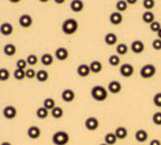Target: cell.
<instances>
[{
    "label": "cell",
    "instance_id": "obj_1",
    "mask_svg": "<svg viewBox=\"0 0 161 145\" xmlns=\"http://www.w3.org/2000/svg\"><path fill=\"white\" fill-rule=\"evenodd\" d=\"M90 96L96 102H104L108 98V89L102 85H95L91 88Z\"/></svg>",
    "mask_w": 161,
    "mask_h": 145
},
{
    "label": "cell",
    "instance_id": "obj_2",
    "mask_svg": "<svg viewBox=\"0 0 161 145\" xmlns=\"http://www.w3.org/2000/svg\"><path fill=\"white\" fill-rule=\"evenodd\" d=\"M79 27L78 21L75 18H67L63 21L61 29L62 32L66 35H73L77 32Z\"/></svg>",
    "mask_w": 161,
    "mask_h": 145
},
{
    "label": "cell",
    "instance_id": "obj_3",
    "mask_svg": "<svg viewBox=\"0 0 161 145\" xmlns=\"http://www.w3.org/2000/svg\"><path fill=\"white\" fill-rule=\"evenodd\" d=\"M69 135L65 131H58L54 132L52 137V141L54 145H67L69 142Z\"/></svg>",
    "mask_w": 161,
    "mask_h": 145
},
{
    "label": "cell",
    "instance_id": "obj_4",
    "mask_svg": "<svg viewBox=\"0 0 161 145\" xmlns=\"http://www.w3.org/2000/svg\"><path fill=\"white\" fill-rule=\"evenodd\" d=\"M155 74H156V68L153 64H146L140 70V75L144 80L152 79L153 76H154Z\"/></svg>",
    "mask_w": 161,
    "mask_h": 145
},
{
    "label": "cell",
    "instance_id": "obj_5",
    "mask_svg": "<svg viewBox=\"0 0 161 145\" xmlns=\"http://www.w3.org/2000/svg\"><path fill=\"white\" fill-rule=\"evenodd\" d=\"M85 127L86 130L90 132H94L99 128V121L96 117L94 116H90L86 119L85 121Z\"/></svg>",
    "mask_w": 161,
    "mask_h": 145
},
{
    "label": "cell",
    "instance_id": "obj_6",
    "mask_svg": "<svg viewBox=\"0 0 161 145\" xmlns=\"http://www.w3.org/2000/svg\"><path fill=\"white\" fill-rule=\"evenodd\" d=\"M3 116L8 119V120H12V119H15L17 114H18V110L15 106H7L3 108Z\"/></svg>",
    "mask_w": 161,
    "mask_h": 145
},
{
    "label": "cell",
    "instance_id": "obj_7",
    "mask_svg": "<svg viewBox=\"0 0 161 145\" xmlns=\"http://www.w3.org/2000/svg\"><path fill=\"white\" fill-rule=\"evenodd\" d=\"M119 73L123 77H130L134 74V67L131 64L124 63L120 66Z\"/></svg>",
    "mask_w": 161,
    "mask_h": 145
},
{
    "label": "cell",
    "instance_id": "obj_8",
    "mask_svg": "<svg viewBox=\"0 0 161 145\" xmlns=\"http://www.w3.org/2000/svg\"><path fill=\"white\" fill-rule=\"evenodd\" d=\"M19 23L22 28H29L33 23L32 17L28 14L21 15L19 18Z\"/></svg>",
    "mask_w": 161,
    "mask_h": 145
},
{
    "label": "cell",
    "instance_id": "obj_9",
    "mask_svg": "<svg viewBox=\"0 0 161 145\" xmlns=\"http://www.w3.org/2000/svg\"><path fill=\"white\" fill-rule=\"evenodd\" d=\"M75 98H76V94L70 88L65 89V90H63L61 93V99L65 103H72L75 100Z\"/></svg>",
    "mask_w": 161,
    "mask_h": 145
},
{
    "label": "cell",
    "instance_id": "obj_10",
    "mask_svg": "<svg viewBox=\"0 0 161 145\" xmlns=\"http://www.w3.org/2000/svg\"><path fill=\"white\" fill-rule=\"evenodd\" d=\"M108 91L114 95H116V94H119L121 92V89H122V85L119 81L118 80H113L111 82H109L108 84Z\"/></svg>",
    "mask_w": 161,
    "mask_h": 145
},
{
    "label": "cell",
    "instance_id": "obj_11",
    "mask_svg": "<svg viewBox=\"0 0 161 145\" xmlns=\"http://www.w3.org/2000/svg\"><path fill=\"white\" fill-rule=\"evenodd\" d=\"M130 49L132 52H134L135 54H141L145 50V44L141 40H136L132 42Z\"/></svg>",
    "mask_w": 161,
    "mask_h": 145
},
{
    "label": "cell",
    "instance_id": "obj_12",
    "mask_svg": "<svg viewBox=\"0 0 161 145\" xmlns=\"http://www.w3.org/2000/svg\"><path fill=\"white\" fill-rule=\"evenodd\" d=\"M41 129L37 126H31L27 130V136L31 139H38L41 137Z\"/></svg>",
    "mask_w": 161,
    "mask_h": 145
},
{
    "label": "cell",
    "instance_id": "obj_13",
    "mask_svg": "<svg viewBox=\"0 0 161 145\" xmlns=\"http://www.w3.org/2000/svg\"><path fill=\"white\" fill-rule=\"evenodd\" d=\"M14 32V27L10 22H4L0 25V33L3 36H10L11 34H13Z\"/></svg>",
    "mask_w": 161,
    "mask_h": 145
},
{
    "label": "cell",
    "instance_id": "obj_14",
    "mask_svg": "<svg viewBox=\"0 0 161 145\" xmlns=\"http://www.w3.org/2000/svg\"><path fill=\"white\" fill-rule=\"evenodd\" d=\"M109 20L111 22V24H113V25H119V24H120L121 22H122L123 18H122L121 13H119V12H118V11H117V12H114V13H112L110 15Z\"/></svg>",
    "mask_w": 161,
    "mask_h": 145
},
{
    "label": "cell",
    "instance_id": "obj_15",
    "mask_svg": "<svg viewBox=\"0 0 161 145\" xmlns=\"http://www.w3.org/2000/svg\"><path fill=\"white\" fill-rule=\"evenodd\" d=\"M54 55H55V57L57 60H59V61H65L68 56H69V52L67 50V49L61 47V48H58L55 52H54Z\"/></svg>",
    "mask_w": 161,
    "mask_h": 145
},
{
    "label": "cell",
    "instance_id": "obj_16",
    "mask_svg": "<svg viewBox=\"0 0 161 145\" xmlns=\"http://www.w3.org/2000/svg\"><path fill=\"white\" fill-rule=\"evenodd\" d=\"M90 68H89V65L86 64H80L78 68H77V74L80 77H86L89 75L90 74Z\"/></svg>",
    "mask_w": 161,
    "mask_h": 145
},
{
    "label": "cell",
    "instance_id": "obj_17",
    "mask_svg": "<svg viewBox=\"0 0 161 145\" xmlns=\"http://www.w3.org/2000/svg\"><path fill=\"white\" fill-rule=\"evenodd\" d=\"M85 4L82 0H73L70 3V8L74 13H80L84 10Z\"/></svg>",
    "mask_w": 161,
    "mask_h": 145
},
{
    "label": "cell",
    "instance_id": "obj_18",
    "mask_svg": "<svg viewBox=\"0 0 161 145\" xmlns=\"http://www.w3.org/2000/svg\"><path fill=\"white\" fill-rule=\"evenodd\" d=\"M135 138L138 142H145L148 138V133L146 130L140 129L135 132Z\"/></svg>",
    "mask_w": 161,
    "mask_h": 145
},
{
    "label": "cell",
    "instance_id": "obj_19",
    "mask_svg": "<svg viewBox=\"0 0 161 145\" xmlns=\"http://www.w3.org/2000/svg\"><path fill=\"white\" fill-rule=\"evenodd\" d=\"M3 52L7 56H14L17 52V47L13 44H7L3 48Z\"/></svg>",
    "mask_w": 161,
    "mask_h": 145
},
{
    "label": "cell",
    "instance_id": "obj_20",
    "mask_svg": "<svg viewBox=\"0 0 161 145\" xmlns=\"http://www.w3.org/2000/svg\"><path fill=\"white\" fill-rule=\"evenodd\" d=\"M114 135H116L118 139H125L128 136V130L125 127H118L114 131Z\"/></svg>",
    "mask_w": 161,
    "mask_h": 145
},
{
    "label": "cell",
    "instance_id": "obj_21",
    "mask_svg": "<svg viewBox=\"0 0 161 145\" xmlns=\"http://www.w3.org/2000/svg\"><path fill=\"white\" fill-rule=\"evenodd\" d=\"M89 68H90V72L93 74H99L102 69H103V65L100 61L98 60H94L89 64Z\"/></svg>",
    "mask_w": 161,
    "mask_h": 145
},
{
    "label": "cell",
    "instance_id": "obj_22",
    "mask_svg": "<svg viewBox=\"0 0 161 145\" xmlns=\"http://www.w3.org/2000/svg\"><path fill=\"white\" fill-rule=\"evenodd\" d=\"M104 41H105V44H108V46H114V44H116L118 42V36L114 34V33H108L104 38Z\"/></svg>",
    "mask_w": 161,
    "mask_h": 145
},
{
    "label": "cell",
    "instance_id": "obj_23",
    "mask_svg": "<svg viewBox=\"0 0 161 145\" xmlns=\"http://www.w3.org/2000/svg\"><path fill=\"white\" fill-rule=\"evenodd\" d=\"M154 14L153 12H151V11H147V12H145L142 16V19L143 21L145 22V23H147V24H151L153 23V22L154 21Z\"/></svg>",
    "mask_w": 161,
    "mask_h": 145
},
{
    "label": "cell",
    "instance_id": "obj_24",
    "mask_svg": "<svg viewBox=\"0 0 161 145\" xmlns=\"http://www.w3.org/2000/svg\"><path fill=\"white\" fill-rule=\"evenodd\" d=\"M41 63L44 66H51L53 63V56L50 53H44L41 56Z\"/></svg>",
    "mask_w": 161,
    "mask_h": 145
},
{
    "label": "cell",
    "instance_id": "obj_25",
    "mask_svg": "<svg viewBox=\"0 0 161 145\" xmlns=\"http://www.w3.org/2000/svg\"><path fill=\"white\" fill-rule=\"evenodd\" d=\"M49 73L45 70H39L36 74V80L39 82H46L49 80Z\"/></svg>",
    "mask_w": 161,
    "mask_h": 145
},
{
    "label": "cell",
    "instance_id": "obj_26",
    "mask_svg": "<svg viewBox=\"0 0 161 145\" xmlns=\"http://www.w3.org/2000/svg\"><path fill=\"white\" fill-rule=\"evenodd\" d=\"M117 140H118V137L114 135V132H108L106 133V136L104 137V141L108 145H114L117 143Z\"/></svg>",
    "mask_w": 161,
    "mask_h": 145
},
{
    "label": "cell",
    "instance_id": "obj_27",
    "mask_svg": "<svg viewBox=\"0 0 161 145\" xmlns=\"http://www.w3.org/2000/svg\"><path fill=\"white\" fill-rule=\"evenodd\" d=\"M49 114H50V110H48L47 108L44 107V106H41V107H39L36 110V116L39 119H42V120L48 118Z\"/></svg>",
    "mask_w": 161,
    "mask_h": 145
},
{
    "label": "cell",
    "instance_id": "obj_28",
    "mask_svg": "<svg viewBox=\"0 0 161 145\" xmlns=\"http://www.w3.org/2000/svg\"><path fill=\"white\" fill-rule=\"evenodd\" d=\"M51 113H52V116L54 119H60L64 115V111H63L62 107H60V106H55L53 109L51 110Z\"/></svg>",
    "mask_w": 161,
    "mask_h": 145
},
{
    "label": "cell",
    "instance_id": "obj_29",
    "mask_svg": "<svg viewBox=\"0 0 161 145\" xmlns=\"http://www.w3.org/2000/svg\"><path fill=\"white\" fill-rule=\"evenodd\" d=\"M43 106L46 107L48 110H52L56 106H55V101L53 98H47L44 100V103H43Z\"/></svg>",
    "mask_w": 161,
    "mask_h": 145
},
{
    "label": "cell",
    "instance_id": "obj_30",
    "mask_svg": "<svg viewBox=\"0 0 161 145\" xmlns=\"http://www.w3.org/2000/svg\"><path fill=\"white\" fill-rule=\"evenodd\" d=\"M116 50H117L118 55H121V56H122V55H125L126 53L128 52V46L126 44H124V43L119 44Z\"/></svg>",
    "mask_w": 161,
    "mask_h": 145
},
{
    "label": "cell",
    "instance_id": "obj_31",
    "mask_svg": "<svg viewBox=\"0 0 161 145\" xmlns=\"http://www.w3.org/2000/svg\"><path fill=\"white\" fill-rule=\"evenodd\" d=\"M14 77L15 80H24L25 77H26V75H25V70H20V69H16L14 71Z\"/></svg>",
    "mask_w": 161,
    "mask_h": 145
},
{
    "label": "cell",
    "instance_id": "obj_32",
    "mask_svg": "<svg viewBox=\"0 0 161 145\" xmlns=\"http://www.w3.org/2000/svg\"><path fill=\"white\" fill-rule=\"evenodd\" d=\"M11 76V73L6 68H0V81H7Z\"/></svg>",
    "mask_w": 161,
    "mask_h": 145
},
{
    "label": "cell",
    "instance_id": "obj_33",
    "mask_svg": "<svg viewBox=\"0 0 161 145\" xmlns=\"http://www.w3.org/2000/svg\"><path fill=\"white\" fill-rule=\"evenodd\" d=\"M109 64L113 67H117L120 64V57L118 54H113L109 57Z\"/></svg>",
    "mask_w": 161,
    "mask_h": 145
},
{
    "label": "cell",
    "instance_id": "obj_34",
    "mask_svg": "<svg viewBox=\"0 0 161 145\" xmlns=\"http://www.w3.org/2000/svg\"><path fill=\"white\" fill-rule=\"evenodd\" d=\"M127 6H128V4L125 0H119V1H118L116 4V9H117L118 12L122 13V12H124V11H126Z\"/></svg>",
    "mask_w": 161,
    "mask_h": 145
},
{
    "label": "cell",
    "instance_id": "obj_35",
    "mask_svg": "<svg viewBox=\"0 0 161 145\" xmlns=\"http://www.w3.org/2000/svg\"><path fill=\"white\" fill-rule=\"evenodd\" d=\"M26 61L27 64L30 66H35L38 63V57L36 56L35 54H29L28 56L26 57Z\"/></svg>",
    "mask_w": 161,
    "mask_h": 145
},
{
    "label": "cell",
    "instance_id": "obj_36",
    "mask_svg": "<svg viewBox=\"0 0 161 145\" xmlns=\"http://www.w3.org/2000/svg\"><path fill=\"white\" fill-rule=\"evenodd\" d=\"M27 65L28 64H27L26 59H19L16 63L17 69H20V70H26Z\"/></svg>",
    "mask_w": 161,
    "mask_h": 145
},
{
    "label": "cell",
    "instance_id": "obj_37",
    "mask_svg": "<svg viewBox=\"0 0 161 145\" xmlns=\"http://www.w3.org/2000/svg\"><path fill=\"white\" fill-rule=\"evenodd\" d=\"M153 124L156 126H161V111L155 112L153 115Z\"/></svg>",
    "mask_w": 161,
    "mask_h": 145
},
{
    "label": "cell",
    "instance_id": "obj_38",
    "mask_svg": "<svg viewBox=\"0 0 161 145\" xmlns=\"http://www.w3.org/2000/svg\"><path fill=\"white\" fill-rule=\"evenodd\" d=\"M143 6L147 10H152L155 6V1L154 0H144L143 1Z\"/></svg>",
    "mask_w": 161,
    "mask_h": 145
},
{
    "label": "cell",
    "instance_id": "obj_39",
    "mask_svg": "<svg viewBox=\"0 0 161 145\" xmlns=\"http://www.w3.org/2000/svg\"><path fill=\"white\" fill-rule=\"evenodd\" d=\"M153 102L156 107H161V92H158L153 96Z\"/></svg>",
    "mask_w": 161,
    "mask_h": 145
},
{
    "label": "cell",
    "instance_id": "obj_40",
    "mask_svg": "<svg viewBox=\"0 0 161 145\" xmlns=\"http://www.w3.org/2000/svg\"><path fill=\"white\" fill-rule=\"evenodd\" d=\"M149 29H151L153 32H155V33H157L160 29H161V24L159 23L158 21H153V23H151L149 24Z\"/></svg>",
    "mask_w": 161,
    "mask_h": 145
},
{
    "label": "cell",
    "instance_id": "obj_41",
    "mask_svg": "<svg viewBox=\"0 0 161 145\" xmlns=\"http://www.w3.org/2000/svg\"><path fill=\"white\" fill-rule=\"evenodd\" d=\"M36 74H37V72L35 70H33V69H27V70H25L26 79L33 80L34 77H36Z\"/></svg>",
    "mask_w": 161,
    "mask_h": 145
},
{
    "label": "cell",
    "instance_id": "obj_42",
    "mask_svg": "<svg viewBox=\"0 0 161 145\" xmlns=\"http://www.w3.org/2000/svg\"><path fill=\"white\" fill-rule=\"evenodd\" d=\"M153 49L154 50H161V40L160 39H155L153 41Z\"/></svg>",
    "mask_w": 161,
    "mask_h": 145
},
{
    "label": "cell",
    "instance_id": "obj_43",
    "mask_svg": "<svg viewBox=\"0 0 161 145\" xmlns=\"http://www.w3.org/2000/svg\"><path fill=\"white\" fill-rule=\"evenodd\" d=\"M149 145H161V141L159 139H153L151 142H149Z\"/></svg>",
    "mask_w": 161,
    "mask_h": 145
},
{
    "label": "cell",
    "instance_id": "obj_44",
    "mask_svg": "<svg viewBox=\"0 0 161 145\" xmlns=\"http://www.w3.org/2000/svg\"><path fill=\"white\" fill-rule=\"evenodd\" d=\"M125 1L127 2V4H128V5H134V4H136V3H137L138 0H125Z\"/></svg>",
    "mask_w": 161,
    "mask_h": 145
},
{
    "label": "cell",
    "instance_id": "obj_45",
    "mask_svg": "<svg viewBox=\"0 0 161 145\" xmlns=\"http://www.w3.org/2000/svg\"><path fill=\"white\" fill-rule=\"evenodd\" d=\"M53 1H54V3H56V4L61 5V4H63V3L65 2V0H53Z\"/></svg>",
    "mask_w": 161,
    "mask_h": 145
},
{
    "label": "cell",
    "instance_id": "obj_46",
    "mask_svg": "<svg viewBox=\"0 0 161 145\" xmlns=\"http://www.w3.org/2000/svg\"><path fill=\"white\" fill-rule=\"evenodd\" d=\"M0 145H12V144H11V142H9V141H5V142H2Z\"/></svg>",
    "mask_w": 161,
    "mask_h": 145
},
{
    "label": "cell",
    "instance_id": "obj_47",
    "mask_svg": "<svg viewBox=\"0 0 161 145\" xmlns=\"http://www.w3.org/2000/svg\"><path fill=\"white\" fill-rule=\"evenodd\" d=\"M11 3H19L20 0H9Z\"/></svg>",
    "mask_w": 161,
    "mask_h": 145
},
{
    "label": "cell",
    "instance_id": "obj_48",
    "mask_svg": "<svg viewBox=\"0 0 161 145\" xmlns=\"http://www.w3.org/2000/svg\"><path fill=\"white\" fill-rule=\"evenodd\" d=\"M157 37H158V39L161 40V29L157 32Z\"/></svg>",
    "mask_w": 161,
    "mask_h": 145
},
{
    "label": "cell",
    "instance_id": "obj_49",
    "mask_svg": "<svg viewBox=\"0 0 161 145\" xmlns=\"http://www.w3.org/2000/svg\"><path fill=\"white\" fill-rule=\"evenodd\" d=\"M40 2H43V3H46V2H48L49 0H39Z\"/></svg>",
    "mask_w": 161,
    "mask_h": 145
},
{
    "label": "cell",
    "instance_id": "obj_50",
    "mask_svg": "<svg viewBox=\"0 0 161 145\" xmlns=\"http://www.w3.org/2000/svg\"><path fill=\"white\" fill-rule=\"evenodd\" d=\"M99 145H108V144H107V143H105V142H104V143H101V144H99Z\"/></svg>",
    "mask_w": 161,
    "mask_h": 145
},
{
    "label": "cell",
    "instance_id": "obj_51",
    "mask_svg": "<svg viewBox=\"0 0 161 145\" xmlns=\"http://www.w3.org/2000/svg\"><path fill=\"white\" fill-rule=\"evenodd\" d=\"M0 144H1V143H0Z\"/></svg>",
    "mask_w": 161,
    "mask_h": 145
}]
</instances>
